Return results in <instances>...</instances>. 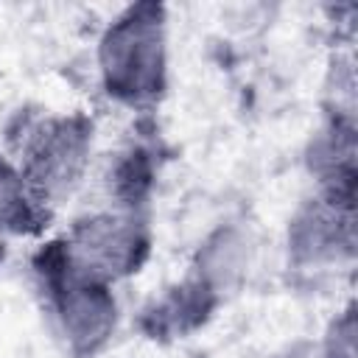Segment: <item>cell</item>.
<instances>
[{
    "label": "cell",
    "instance_id": "6da1fadb",
    "mask_svg": "<svg viewBox=\"0 0 358 358\" xmlns=\"http://www.w3.org/2000/svg\"><path fill=\"white\" fill-rule=\"evenodd\" d=\"M0 145L20 168L36 201L56 210L87 179L95 148V120L84 109L50 112L25 103L3 123Z\"/></svg>",
    "mask_w": 358,
    "mask_h": 358
},
{
    "label": "cell",
    "instance_id": "7a4b0ae2",
    "mask_svg": "<svg viewBox=\"0 0 358 358\" xmlns=\"http://www.w3.org/2000/svg\"><path fill=\"white\" fill-rule=\"evenodd\" d=\"M95 67L109 101L140 115L154 112L171 87L168 6L159 0L123 6L98 36Z\"/></svg>",
    "mask_w": 358,
    "mask_h": 358
},
{
    "label": "cell",
    "instance_id": "3957f363",
    "mask_svg": "<svg viewBox=\"0 0 358 358\" xmlns=\"http://www.w3.org/2000/svg\"><path fill=\"white\" fill-rule=\"evenodd\" d=\"M28 266L42 308L53 319L70 358H98L112 344L120 322L115 285L84 271L70 257L62 235L39 243Z\"/></svg>",
    "mask_w": 358,
    "mask_h": 358
},
{
    "label": "cell",
    "instance_id": "277c9868",
    "mask_svg": "<svg viewBox=\"0 0 358 358\" xmlns=\"http://www.w3.org/2000/svg\"><path fill=\"white\" fill-rule=\"evenodd\" d=\"M70 257L92 277L115 285L143 271L154 252L151 213L117 207L81 213L62 235Z\"/></svg>",
    "mask_w": 358,
    "mask_h": 358
},
{
    "label": "cell",
    "instance_id": "5b68a950",
    "mask_svg": "<svg viewBox=\"0 0 358 358\" xmlns=\"http://www.w3.org/2000/svg\"><path fill=\"white\" fill-rule=\"evenodd\" d=\"M358 252V204L324 193H310L296 204L285 227L288 271L324 277L352 268Z\"/></svg>",
    "mask_w": 358,
    "mask_h": 358
},
{
    "label": "cell",
    "instance_id": "8992f818",
    "mask_svg": "<svg viewBox=\"0 0 358 358\" xmlns=\"http://www.w3.org/2000/svg\"><path fill=\"white\" fill-rule=\"evenodd\" d=\"M305 168L316 193L358 204V123L355 109L324 106L322 126L305 148Z\"/></svg>",
    "mask_w": 358,
    "mask_h": 358
},
{
    "label": "cell",
    "instance_id": "52a82bcc",
    "mask_svg": "<svg viewBox=\"0 0 358 358\" xmlns=\"http://www.w3.org/2000/svg\"><path fill=\"white\" fill-rule=\"evenodd\" d=\"M221 305L224 299L187 271L182 280L162 288L159 296H151L137 310L134 324L143 338L154 344H173L207 327Z\"/></svg>",
    "mask_w": 358,
    "mask_h": 358
},
{
    "label": "cell",
    "instance_id": "ba28073f",
    "mask_svg": "<svg viewBox=\"0 0 358 358\" xmlns=\"http://www.w3.org/2000/svg\"><path fill=\"white\" fill-rule=\"evenodd\" d=\"M255 257V238L243 221L215 224L193 252L190 274H196L207 288H213L224 302L238 294L246 282Z\"/></svg>",
    "mask_w": 358,
    "mask_h": 358
},
{
    "label": "cell",
    "instance_id": "9c48e42d",
    "mask_svg": "<svg viewBox=\"0 0 358 358\" xmlns=\"http://www.w3.org/2000/svg\"><path fill=\"white\" fill-rule=\"evenodd\" d=\"M159 154L162 151L154 137H137L112 154L103 173L109 207L129 213H151V199L162 165Z\"/></svg>",
    "mask_w": 358,
    "mask_h": 358
},
{
    "label": "cell",
    "instance_id": "30bf717a",
    "mask_svg": "<svg viewBox=\"0 0 358 358\" xmlns=\"http://www.w3.org/2000/svg\"><path fill=\"white\" fill-rule=\"evenodd\" d=\"M53 224V210L36 201L20 168L0 145V235L42 238Z\"/></svg>",
    "mask_w": 358,
    "mask_h": 358
},
{
    "label": "cell",
    "instance_id": "8fae6325",
    "mask_svg": "<svg viewBox=\"0 0 358 358\" xmlns=\"http://www.w3.org/2000/svg\"><path fill=\"white\" fill-rule=\"evenodd\" d=\"M358 338V322H355V302L350 299L324 327L319 358H358L355 350Z\"/></svg>",
    "mask_w": 358,
    "mask_h": 358
}]
</instances>
